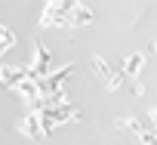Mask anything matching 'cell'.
<instances>
[{"label": "cell", "instance_id": "obj_4", "mask_svg": "<svg viewBox=\"0 0 157 145\" xmlns=\"http://www.w3.org/2000/svg\"><path fill=\"white\" fill-rule=\"evenodd\" d=\"M28 77L25 68H13V65H0V87L3 90H16L22 80Z\"/></svg>", "mask_w": 157, "mask_h": 145}, {"label": "cell", "instance_id": "obj_3", "mask_svg": "<svg viewBox=\"0 0 157 145\" xmlns=\"http://www.w3.org/2000/svg\"><path fill=\"white\" fill-rule=\"evenodd\" d=\"M142 68H145V53H129V56H123L117 71L123 74V80H136L142 74Z\"/></svg>", "mask_w": 157, "mask_h": 145}, {"label": "cell", "instance_id": "obj_8", "mask_svg": "<svg viewBox=\"0 0 157 145\" xmlns=\"http://www.w3.org/2000/svg\"><path fill=\"white\" fill-rule=\"evenodd\" d=\"M114 127H117V130H123V133H132V136H139L142 130H148V127H145L142 120H136V117H117V120H114Z\"/></svg>", "mask_w": 157, "mask_h": 145}, {"label": "cell", "instance_id": "obj_6", "mask_svg": "<svg viewBox=\"0 0 157 145\" xmlns=\"http://www.w3.org/2000/svg\"><path fill=\"white\" fill-rule=\"evenodd\" d=\"M19 133L28 136V139H43V127H40V120H37L34 114H25V117L19 120Z\"/></svg>", "mask_w": 157, "mask_h": 145}, {"label": "cell", "instance_id": "obj_7", "mask_svg": "<svg viewBox=\"0 0 157 145\" xmlns=\"http://www.w3.org/2000/svg\"><path fill=\"white\" fill-rule=\"evenodd\" d=\"M13 46H16V31L10 25H0V59H3Z\"/></svg>", "mask_w": 157, "mask_h": 145}, {"label": "cell", "instance_id": "obj_5", "mask_svg": "<svg viewBox=\"0 0 157 145\" xmlns=\"http://www.w3.org/2000/svg\"><path fill=\"white\" fill-rule=\"evenodd\" d=\"M93 19H96V13H93V10H90L86 3H77V6H74V10L68 13V25H71V28H80V25H90Z\"/></svg>", "mask_w": 157, "mask_h": 145}, {"label": "cell", "instance_id": "obj_1", "mask_svg": "<svg viewBox=\"0 0 157 145\" xmlns=\"http://www.w3.org/2000/svg\"><path fill=\"white\" fill-rule=\"evenodd\" d=\"M90 65H93V74H96V80H102V84H105V90L117 93V90L126 84V80H123V74L111 68V62H108V59H102V56H93V59H90Z\"/></svg>", "mask_w": 157, "mask_h": 145}, {"label": "cell", "instance_id": "obj_2", "mask_svg": "<svg viewBox=\"0 0 157 145\" xmlns=\"http://www.w3.org/2000/svg\"><path fill=\"white\" fill-rule=\"evenodd\" d=\"M25 71H28V77H34V80L52 71V53H49V46H46L43 40L34 43V59H31V65H28Z\"/></svg>", "mask_w": 157, "mask_h": 145}, {"label": "cell", "instance_id": "obj_9", "mask_svg": "<svg viewBox=\"0 0 157 145\" xmlns=\"http://www.w3.org/2000/svg\"><path fill=\"white\" fill-rule=\"evenodd\" d=\"M132 93H136V96H145V84L136 80V84H132Z\"/></svg>", "mask_w": 157, "mask_h": 145}]
</instances>
